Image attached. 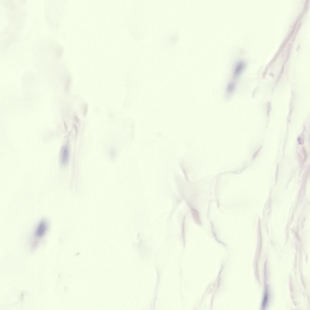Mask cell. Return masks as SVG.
Masks as SVG:
<instances>
[{"label": "cell", "mask_w": 310, "mask_h": 310, "mask_svg": "<svg viewBox=\"0 0 310 310\" xmlns=\"http://www.w3.org/2000/svg\"><path fill=\"white\" fill-rule=\"evenodd\" d=\"M245 67V63L243 61H241L237 63L235 66L233 71V79H235L240 76Z\"/></svg>", "instance_id": "obj_3"}, {"label": "cell", "mask_w": 310, "mask_h": 310, "mask_svg": "<svg viewBox=\"0 0 310 310\" xmlns=\"http://www.w3.org/2000/svg\"><path fill=\"white\" fill-rule=\"evenodd\" d=\"M48 229V224L45 220L41 221L35 230L34 236L37 239L43 237L46 233Z\"/></svg>", "instance_id": "obj_1"}, {"label": "cell", "mask_w": 310, "mask_h": 310, "mask_svg": "<svg viewBox=\"0 0 310 310\" xmlns=\"http://www.w3.org/2000/svg\"><path fill=\"white\" fill-rule=\"evenodd\" d=\"M88 104H86L84 106V116L85 117L87 115V114L88 111Z\"/></svg>", "instance_id": "obj_6"}, {"label": "cell", "mask_w": 310, "mask_h": 310, "mask_svg": "<svg viewBox=\"0 0 310 310\" xmlns=\"http://www.w3.org/2000/svg\"><path fill=\"white\" fill-rule=\"evenodd\" d=\"M191 210L192 216L195 222L197 224L201 225L202 224V223L198 211L196 209H192Z\"/></svg>", "instance_id": "obj_5"}, {"label": "cell", "mask_w": 310, "mask_h": 310, "mask_svg": "<svg viewBox=\"0 0 310 310\" xmlns=\"http://www.w3.org/2000/svg\"><path fill=\"white\" fill-rule=\"evenodd\" d=\"M75 119L77 123L79 122V120L77 116H75Z\"/></svg>", "instance_id": "obj_7"}, {"label": "cell", "mask_w": 310, "mask_h": 310, "mask_svg": "<svg viewBox=\"0 0 310 310\" xmlns=\"http://www.w3.org/2000/svg\"><path fill=\"white\" fill-rule=\"evenodd\" d=\"M60 160L61 164L64 166H66L69 163V152L66 146H64L61 149L60 154Z\"/></svg>", "instance_id": "obj_2"}, {"label": "cell", "mask_w": 310, "mask_h": 310, "mask_svg": "<svg viewBox=\"0 0 310 310\" xmlns=\"http://www.w3.org/2000/svg\"><path fill=\"white\" fill-rule=\"evenodd\" d=\"M236 86L235 82L231 81L227 85L226 89V96L229 97L233 94L235 91Z\"/></svg>", "instance_id": "obj_4"}]
</instances>
